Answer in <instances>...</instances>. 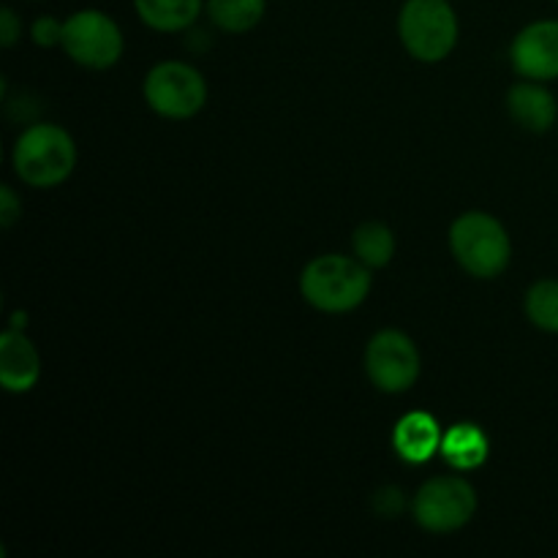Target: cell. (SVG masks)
<instances>
[{
  "label": "cell",
  "instance_id": "obj_1",
  "mask_svg": "<svg viewBox=\"0 0 558 558\" xmlns=\"http://www.w3.org/2000/svg\"><path fill=\"white\" fill-rule=\"evenodd\" d=\"M305 303L325 314H349L365 303L371 292V267L357 256L327 254L308 262L300 276Z\"/></svg>",
  "mask_w": 558,
  "mask_h": 558
},
{
  "label": "cell",
  "instance_id": "obj_2",
  "mask_svg": "<svg viewBox=\"0 0 558 558\" xmlns=\"http://www.w3.org/2000/svg\"><path fill=\"white\" fill-rule=\"evenodd\" d=\"M11 161H14L16 178L25 185L54 189L74 172L76 145L69 131L60 125L36 123L20 134Z\"/></svg>",
  "mask_w": 558,
  "mask_h": 558
},
{
  "label": "cell",
  "instance_id": "obj_3",
  "mask_svg": "<svg viewBox=\"0 0 558 558\" xmlns=\"http://www.w3.org/2000/svg\"><path fill=\"white\" fill-rule=\"evenodd\" d=\"M450 251L458 265L474 278L501 276L512 259V243L501 221L488 213H463L450 227Z\"/></svg>",
  "mask_w": 558,
  "mask_h": 558
},
{
  "label": "cell",
  "instance_id": "obj_4",
  "mask_svg": "<svg viewBox=\"0 0 558 558\" xmlns=\"http://www.w3.org/2000/svg\"><path fill=\"white\" fill-rule=\"evenodd\" d=\"M398 36L420 63H439L458 44V14L450 0H407L398 14Z\"/></svg>",
  "mask_w": 558,
  "mask_h": 558
},
{
  "label": "cell",
  "instance_id": "obj_5",
  "mask_svg": "<svg viewBox=\"0 0 558 558\" xmlns=\"http://www.w3.org/2000/svg\"><path fill=\"white\" fill-rule=\"evenodd\" d=\"M145 101L161 118L189 120L207 104V82L194 65L163 60L147 71Z\"/></svg>",
  "mask_w": 558,
  "mask_h": 558
},
{
  "label": "cell",
  "instance_id": "obj_6",
  "mask_svg": "<svg viewBox=\"0 0 558 558\" xmlns=\"http://www.w3.org/2000/svg\"><path fill=\"white\" fill-rule=\"evenodd\" d=\"M74 63L85 69H112L123 58V33L118 22L98 9H82L71 14L63 25V44Z\"/></svg>",
  "mask_w": 558,
  "mask_h": 558
},
{
  "label": "cell",
  "instance_id": "obj_7",
  "mask_svg": "<svg viewBox=\"0 0 558 558\" xmlns=\"http://www.w3.org/2000/svg\"><path fill=\"white\" fill-rule=\"evenodd\" d=\"M414 521L430 534H452L477 512V494L463 477H434L414 496Z\"/></svg>",
  "mask_w": 558,
  "mask_h": 558
},
{
  "label": "cell",
  "instance_id": "obj_8",
  "mask_svg": "<svg viewBox=\"0 0 558 558\" xmlns=\"http://www.w3.org/2000/svg\"><path fill=\"white\" fill-rule=\"evenodd\" d=\"M365 374L371 385L390 396L412 390L420 379V352L401 330H381L365 347Z\"/></svg>",
  "mask_w": 558,
  "mask_h": 558
},
{
  "label": "cell",
  "instance_id": "obj_9",
  "mask_svg": "<svg viewBox=\"0 0 558 558\" xmlns=\"http://www.w3.org/2000/svg\"><path fill=\"white\" fill-rule=\"evenodd\" d=\"M510 60L523 80H558V20H537L523 27L512 38Z\"/></svg>",
  "mask_w": 558,
  "mask_h": 558
},
{
  "label": "cell",
  "instance_id": "obj_10",
  "mask_svg": "<svg viewBox=\"0 0 558 558\" xmlns=\"http://www.w3.org/2000/svg\"><path fill=\"white\" fill-rule=\"evenodd\" d=\"M41 376V357L36 347L22 336V330H9L0 338V385L9 392H31Z\"/></svg>",
  "mask_w": 558,
  "mask_h": 558
},
{
  "label": "cell",
  "instance_id": "obj_11",
  "mask_svg": "<svg viewBox=\"0 0 558 558\" xmlns=\"http://www.w3.org/2000/svg\"><path fill=\"white\" fill-rule=\"evenodd\" d=\"M507 109L521 129L534 131V134H545L558 120V101L545 87V82L523 80L512 85L507 93Z\"/></svg>",
  "mask_w": 558,
  "mask_h": 558
},
{
  "label": "cell",
  "instance_id": "obj_12",
  "mask_svg": "<svg viewBox=\"0 0 558 558\" xmlns=\"http://www.w3.org/2000/svg\"><path fill=\"white\" fill-rule=\"evenodd\" d=\"M441 428L428 412H412L398 420L392 447L407 463H425L441 450Z\"/></svg>",
  "mask_w": 558,
  "mask_h": 558
},
{
  "label": "cell",
  "instance_id": "obj_13",
  "mask_svg": "<svg viewBox=\"0 0 558 558\" xmlns=\"http://www.w3.org/2000/svg\"><path fill=\"white\" fill-rule=\"evenodd\" d=\"M441 458L450 463L456 472H472L488 461V436L480 425L472 423H458L441 436Z\"/></svg>",
  "mask_w": 558,
  "mask_h": 558
},
{
  "label": "cell",
  "instance_id": "obj_14",
  "mask_svg": "<svg viewBox=\"0 0 558 558\" xmlns=\"http://www.w3.org/2000/svg\"><path fill=\"white\" fill-rule=\"evenodd\" d=\"M205 3L207 0H134V9L153 31L180 33L199 20Z\"/></svg>",
  "mask_w": 558,
  "mask_h": 558
},
{
  "label": "cell",
  "instance_id": "obj_15",
  "mask_svg": "<svg viewBox=\"0 0 558 558\" xmlns=\"http://www.w3.org/2000/svg\"><path fill=\"white\" fill-rule=\"evenodd\" d=\"M207 16L223 33H248L262 22L267 0H207Z\"/></svg>",
  "mask_w": 558,
  "mask_h": 558
},
{
  "label": "cell",
  "instance_id": "obj_16",
  "mask_svg": "<svg viewBox=\"0 0 558 558\" xmlns=\"http://www.w3.org/2000/svg\"><path fill=\"white\" fill-rule=\"evenodd\" d=\"M352 248L363 265H368L371 270H379V267L390 265L392 254H396V234L387 223L365 221L354 229Z\"/></svg>",
  "mask_w": 558,
  "mask_h": 558
},
{
  "label": "cell",
  "instance_id": "obj_17",
  "mask_svg": "<svg viewBox=\"0 0 558 558\" xmlns=\"http://www.w3.org/2000/svg\"><path fill=\"white\" fill-rule=\"evenodd\" d=\"M526 308L529 322H532L537 330L554 332L558 336V281L556 278H543V281L534 283L526 292Z\"/></svg>",
  "mask_w": 558,
  "mask_h": 558
},
{
  "label": "cell",
  "instance_id": "obj_18",
  "mask_svg": "<svg viewBox=\"0 0 558 558\" xmlns=\"http://www.w3.org/2000/svg\"><path fill=\"white\" fill-rule=\"evenodd\" d=\"M63 25L65 22L54 20V16H38L31 27V36L38 47H54L63 44Z\"/></svg>",
  "mask_w": 558,
  "mask_h": 558
},
{
  "label": "cell",
  "instance_id": "obj_19",
  "mask_svg": "<svg viewBox=\"0 0 558 558\" xmlns=\"http://www.w3.org/2000/svg\"><path fill=\"white\" fill-rule=\"evenodd\" d=\"M20 216H22V205L20 199H16L14 189H11V185H3V189H0V223H3V229L14 227Z\"/></svg>",
  "mask_w": 558,
  "mask_h": 558
},
{
  "label": "cell",
  "instance_id": "obj_20",
  "mask_svg": "<svg viewBox=\"0 0 558 558\" xmlns=\"http://www.w3.org/2000/svg\"><path fill=\"white\" fill-rule=\"evenodd\" d=\"M22 36V22L20 16L14 14V9L0 11V44L3 47H14Z\"/></svg>",
  "mask_w": 558,
  "mask_h": 558
},
{
  "label": "cell",
  "instance_id": "obj_21",
  "mask_svg": "<svg viewBox=\"0 0 558 558\" xmlns=\"http://www.w3.org/2000/svg\"><path fill=\"white\" fill-rule=\"evenodd\" d=\"M20 325L25 327V314H14V322H11V327H14V330H20Z\"/></svg>",
  "mask_w": 558,
  "mask_h": 558
},
{
  "label": "cell",
  "instance_id": "obj_22",
  "mask_svg": "<svg viewBox=\"0 0 558 558\" xmlns=\"http://www.w3.org/2000/svg\"><path fill=\"white\" fill-rule=\"evenodd\" d=\"M556 3H558V0H556Z\"/></svg>",
  "mask_w": 558,
  "mask_h": 558
}]
</instances>
